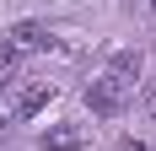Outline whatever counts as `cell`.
<instances>
[{
    "label": "cell",
    "instance_id": "obj_8",
    "mask_svg": "<svg viewBox=\"0 0 156 151\" xmlns=\"http://www.w3.org/2000/svg\"><path fill=\"white\" fill-rule=\"evenodd\" d=\"M151 113H156V81H151Z\"/></svg>",
    "mask_w": 156,
    "mask_h": 151
},
{
    "label": "cell",
    "instance_id": "obj_6",
    "mask_svg": "<svg viewBox=\"0 0 156 151\" xmlns=\"http://www.w3.org/2000/svg\"><path fill=\"white\" fill-rule=\"evenodd\" d=\"M16 70H22V54H16L11 43H0V92L16 81Z\"/></svg>",
    "mask_w": 156,
    "mask_h": 151
},
{
    "label": "cell",
    "instance_id": "obj_1",
    "mask_svg": "<svg viewBox=\"0 0 156 151\" xmlns=\"http://www.w3.org/2000/svg\"><path fill=\"white\" fill-rule=\"evenodd\" d=\"M86 108H92L97 119H119V113L129 108V87H124V81H113V76L102 70L97 81H86Z\"/></svg>",
    "mask_w": 156,
    "mask_h": 151
},
{
    "label": "cell",
    "instance_id": "obj_2",
    "mask_svg": "<svg viewBox=\"0 0 156 151\" xmlns=\"http://www.w3.org/2000/svg\"><path fill=\"white\" fill-rule=\"evenodd\" d=\"M11 49L16 54H43V49H54V32L43 22H16L11 27Z\"/></svg>",
    "mask_w": 156,
    "mask_h": 151
},
{
    "label": "cell",
    "instance_id": "obj_5",
    "mask_svg": "<svg viewBox=\"0 0 156 151\" xmlns=\"http://www.w3.org/2000/svg\"><path fill=\"white\" fill-rule=\"evenodd\" d=\"M48 97H54V81H27V87L16 92V108H11V113H16V119H32Z\"/></svg>",
    "mask_w": 156,
    "mask_h": 151
},
{
    "label": "cell",
    "instance_id": "obj_7",
    "mask_svg": "<svg viewBox=\"0 0 156 151\" xmlns=\"http://www.w3.org/2000/svg\"><path fill=\"white\" fill-rule=\"evenodd\" d=\"M119 151H151V146H145V140H135V135H129V140H124V146H119Z\"/></svg>",
    "mask_w": 156,
    "mask_h": 151
},
{
    "label": "cell",
    "instance_id": "obj_3",
    "mask_svg": "<svg viewBox=\"0 0 156 151\" xmlns=\"http://www.w3.org/2000/svg\"><path fill=\"white\" fill-rule=\"evenodd\" d=\"M43 151H92V140L81 124H54V130H43Z\"/></svg>",
    "mask_w": 156,
    "mask_h": 151
},
{
    "label": "cell",
    "instance_id": "obj_10",
    "mask_svg": "<svg viewBox=\"0 0 156 151\" xmlns=\"http://www.w3.org/2000/svg\"><path fill=\"white\" fill-rule=\"evenodd\" d=\"M151 11H156V0H151Z\"/></svg>",
    "mask_w": 156,
    "mask_h": 151
},
{
    "label": "cell",
    "instance_id": "obj_4",
    "mask_svg": "<svg viewBox=\"0 0 156 151\" xmlns=\"http://www.w3.org/2000/svg\"><path fill=\"white\" fill-rule=\"evenodd\" d=\"M140 70H145V54H140V49H119V54L108 60V76H113V81H124L129 92H135V81H140Z\"/></svg>",
    "mask_w": 156,
    "mask_h": 151
},
{
    "label": "cell",
    "instance_id": "obj_9",
    "mask_svg": "<svg viewBox=\"0 0 156 151\" xmlns=\"http://www.w3.org/2000/svg\"><path fill=\"white\" fill-rule=\"evenodd\" d=\"M0 130H5V119H0Z\"/></svg>",
    "mask_w": 156,
    "mask_h": 151
}]
</instances>
